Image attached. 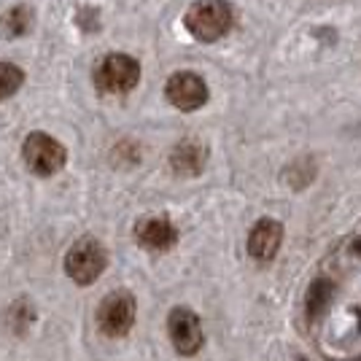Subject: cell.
Instances as JSON below:
<instances>
[{
	"instance_id": "obj_1",
	"label": "cell",
	"mask_w": 361,
	"mask_h": 361,
	"mask_svg": "<svg viewBox=\"0 0 361 361\" xmlns=\"http://www.w3.org/2000/svg\"><path fill=\"white\" fill-rule=\"evenodd\" d=\"M183 25L192 32V38L202 41V44H213L232 30L235 11L226 0H197L189 6V11L183 16Z\"/></svg>"
},
{
	"instance_id": "obj_2",
	"label": "cell",
	"mask_w": 361,
	"mask_h": 361,
	"mask_svg": "<svg viewBox=\"0 0 361 361\" xmlns=\"http://www.w3.org/2000/svg\"><path fill=\"white\" fill-rule=\"evenodd\" d=\"M108 264V254L103 243L94 238H81L73 243V248L65 256V272L73 278L78 286H90L94 283Z\"/></svg>"
},
{
	"instance_id": "obj_3",
	"label": "cell",
	"mask_w": 361,
	"mask_h": 361,
	"mask_svg": "<svg viewBox=\"0 0 361 361\" xmlns=\"http://www.w3.org/2000/svg\"><path fill=\"white\" fill-rule=\"evenodd\" d=\"M140 81V65L127 54H108L94 68V87L103 94H124Z\"/></svg>"
},
{
	"instance_id": "obj_4",
	"label": "cell",
	"mask_w": 361,
	"mask_h": 361,
	"mask_svg": "<svg viewBox=\"0 0 361 361\" xmlns=\"http://www.w3.org/2000/svg\"><path fill=\"white\" fill-rule=\"evenodd\" d=\"M22 157H25V162L35 176H54L68 162L65 146L51 135H46V133H30L25 137Z\"/></svg>"
},
{
	"instance_id": "obj_5",
	"label": "cell",
	"mask_w": 361,
	"mask_h": 361,
	"mask_svg": "<svg viewBox=\"0 0 361 361\" xmlns=\"http://www.w3.org/2000/svg\"><path fill=\"white\" fill-rule=\"evenodd\" d=\"M135 297L130 291H114L97 307V326L106 337H124L135 324Z\"/></svg>"
},
{
	"instance_id": "obj_6",
	"label": "cell",
	"mask_w": 361,
	"mask_h": 361,
	"mask_svg": "<svg viewBox=\"0 0 361 361\" xmlns=\"http://www.w3.org/2000/svg\"><path fill=\"white\" fill-rule=\"evenodd\" d=\"M167 334H170V343H173V348L178 350L180 356H195L197 350L202 348V343H205L202 324H200L195 310H189V307H173L170 310Z\"/></svg>"
},
{
	"instance_id": "obj_7",
	"label": "cell",
	"mask_w": 361,
	"mask_h": 361,
	"mask_svg": "<svg viewBox=\"0 0 361 361\" xmlns=\"http://www.w3.org/2000/svg\"><path fill=\"white\" fill-rule=\"evenodd\" d=\"M165 94L178 111H197L208 103V84L192 71H180V73L170 75Z\"/></svg>"
},
{
	"instance_id": "obj_8",
	"label": "cell",
	"mask_w": 361,
	"mask_h": 361,
	"mask_svg": "<svg viewBox=\"0 0 361 361\" xmlns=\"http://www.w3.org/2000/svg\"><path fill=\"white\" fill-rule=\"evenodd\" d=\"M281 243H283V224L275 219H259L248 235V254L256 262H270L278 254Z\"/></svg>"
},
{
	"instance_id": "obj_9",
	"label": "cell",
	"mask_w": 361,
	"mask_h": 361,
	"mask_svg": "<svg viewBox=\"0 0 361 361\" xmlns=\"http://www.w3.org/2000/svg\"><path fill=\"white\" fill-rule=\"evenodd\" d=\"M135 240L149 251H170L178 243V229L162 216H151V219L137 221Z\"/></svg>"
},
{
	"instance_id": "obj_10",
	"label": "cell",
	"mask_w": 361,
	"mask_h": 361,
	"mask_svg": "<svg viewBox=\"0 0 361 361\" xmlns=\"http://www.w3.org/2000/svg\"><path fill=\"white\" fill-rule=\"evenodd\" d=\"M205 157H208L205 146H200L197 140H183L170 154V167L178 176H197L205 167Z\"/></svg>"
},
{
	"instance_id": "obj_11",
	"label": "cell",
	"mask_w": 361,
	"mask_h": 361,
	"mask_svg": "<svg viewBox=\"0 0 361 361\" xmlns=\"http://www.w3.org/2000/svg\"><path fill=\"white\" fill-rule=\"evenodd\" d=\"M334 294H337V286L331 283L329 278H318L310 283L307 288V297H305V313H307V321H318V318L326 313L331 302H334Z\"/></svg>"
},
{
	"instance_id": "obj_12",
	"label": "cell",
	"mask_w": 361,
	"mask_h": 361,
	"mask_svg": "<svg viewBox=\"0 0 361 361\" xmlns=\"http://www.w3.org/2000/svg\"><path fill=\"white\" fill-rule=\"evenodd\" d=\"M0 27H3V32H6L8 38H22V35H27L32 27V11L27 6H14V8H8V11L3 14Z\"/></svg>"
},
{
	"instance_id": "obj_13",
	"label": "cell",
	"mask_w": 361,
	"mask_h": 361,
	"mask_svg": "<svg viewBox=\"0 0 361 361\" xmlns=\"http://www.w3.org/2000/svg\"><path fill=\"white\" fill-rule=\"evenodd\" d=\"M25 81L22 68H16L11 62H0V100H8Z\"/></svg>"
},
{
	"instance_id": "obj_14",
	"label": "cell",
	"mask_w": 361,
	"mask_h": 361,
	"mask_svg": "<svg viewBox=\"0 0 361 361\" xmlns=\"http://www.w3.org/2000/svg\"><path fill=\"white\" fill-rule=\"evenodd\" d=\"M350 254H353V256H359V259H361V238H359V240H353V243H350Z\"/></svg>"
},
{
	"instance_id": "obj_15",
	"label": "cell",
	"mask_w": 361,
	"mask_h": 361,
	"mask_svg": "<svg viewBox=\"0 0 361 361\" xmlns=\"http://www.w3.org/2000/svg\"><path fill=\"white\" fill-rule=\"evenodd\" d=\"M302 361H307V359H302Z\"/></svg>"
}]
</instances>
